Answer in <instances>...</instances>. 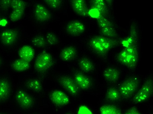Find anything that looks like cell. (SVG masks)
<instances>
[{"mask_svg": "<svg viewBox=\"0 0 153 114\" xmlns=\"http://www.w3.org/2000/svg\"><path fill=\"white\" fill-rule=\"evenodd\" d=\"M78 64L82 71L85 73H92L95 69L94 63L87 57H82L79 59Z\"/></svg>", "mask_w": 153, "mask_h": 114, "instance_id": "19", "label": "cell"}, {"mask_svg": "<svg viewBox=\"0 0 153 114\" xmlns=\"http://www.w3.org/2000/svg\"><path fill=\"white\" fill-rule=\"evenodd\" d=\"M11 0H1L0 1V7L2 10L7 11L11 7Z\"/></svg>", "mask_w": 153, "mask_h": 114, "instance_id": "31", "label": "cell"}, {"mask_svg": "<svg viewBox=\"0 0 153 114\" xmlns=\"http://www.w3.org/2000/svg\"><path fill=\"white\" fill-rule=\"evenodd\" d=\"M57 82L62 87L73 96H77L80 93V88L74 79L71 76L62 75L57 78Z\"/></svg>", "mask_w": 153, "mask_h": 114, "instance_id": "6", "label": "cell"}, {"mask_svg": "<svg viewBox=\"0 0 153 114\" xmlns=\"http://www.w3.org/2000/svg\"><path fill=\"white\" fill-rule=\"evenodd\" d=\"M0 114H9L8 113L6 112H0Z\"/></svg>", "mask_w": 153, "mask_h": 114, "instance_id": "36", "label": "cell"}, {"mask_svg": "<svg viewBox=\"0 0 153 114\" xmlns=\"http://www.w3.org/2000/svg\"><path fill=\"white\" fill-rule=\"evenodd\" d=\"M18 54L20 59L30 63L34 57L35 50L31 46L25 45L19 49Z\"/></svg>", "mask_w": 153, "mask_h": 114, "instance_id": "18", "label": "cell"}, {"mask_svg": "<svg viewBox=\"0 0 153 114\" xmlns=\"http://www.w3.org/2000/svg\"><path fill=\"white\" fill-rule=\"evenodd\" d=\"M12 68L15 71L23 72L27 70L30 67V63L19 59L15 60L11 64Z\"/></svg>", "mask_w": 153, "mask_h": 114, "instance_id": "22", "label": "cell"}, {"mask_svg": "<svg viewBox=\"0 0 153 114\" xmlns=\"http://www.w3.org/2000/svg\"><path fill=\"white\" fill-rule=\"evenodd\" d=\"M27 6V2L21 0H13L12 1L11 8L13 10H25Z\"/></svg>", "mask_w": 153, "mask_h": 114, "instance_id": "27", "label": "cell"}, {"mask_svg": "<svg viewBox=\"0 0 153 114\" xmlns=\"http://www.w3.org/2000/svg\"><path fill=\"white\" fill-rule=\"evenodd\" d=\"M121 40L111 39L102 36L95 35L90 38L87 43L88 48L102 60H107L109 51L121 44Z\"/></svg>", "mask_w": 153, "mask_h": 114, "instance_id": "2", "label": "cell"}, {"mask_svg": "<svg viewBox=\"0 0 153 114\" xmlns=\"http://www.w3.org/2000/svg\"><path fill=\"white\" fill-rule=\"evenodd\" d=\"M78 114H92L91 111L86 106H81L79 110Z\"/></svg>", "mask_w": 153, "mask_h": 114, "instance_id": "32", "label": "cell"}, {"mask_svg": "<svg viewBox=\"0 0 153 114\" xmlns=\"http://www.w3.org/2000/svg\"><path fill=\"white\" fill-rule=\"evenodd\" d=\"M70 3L73 11L77 15L82 17L90 16L89 9L84 0H71Z\"/></svg>", "mask_w": 153, "mask_h": 114, "instance_id": "14", "label": "cell"}, {"mask_svg": "<svg viewBox=\"0 0 153 114\" xmlns=\"http://www.w3.org/2000/svg\"><path fill=\"white\" fill-rule=\"evenodd\" d=\"M24 85L27 89L32 90L35 93H39L42 91V83L38 79H28L24 82Z\"/></svg>", "mask_w": 153, "mask_h": 114, "instance_id": "21", "label": "cell"}, {"mask_svg": "<svg viewBox=\"0 0 153 114\" xmlns=\"http://www.w3.org/2000/svg\"><path fill=\"white\" fill-rule=\"evenodd\" d=\"M153 91V77L150 76L146 80L140 90L134 96L133 103L138 104L147 101L152 95Z\"/></svg>", "mask_w": 153, "mask_h": 114, "instance_id": "5", "label": "cell"}, {"mask_svg": "<svg viewBox=\"0 0 153 114\" xmlns=\"http://www.w3.org/2000/svg\"><path fill=\"white\" fill-rule=\"evenodd\" d=\"M15 99L19 106L23 109L31 108L34 104V99L33 97L22 89L18 90L17 91Z\"/></svg>", "mask_w": 153, "mask_h": 114, "instance_id": "8", "label": "cell"}, {"mask_svg": "<svg viewBox=\"0 0 153 114\" xmlns=\"http://www.w3.org/2000/svg\"><path fill=\"white\" fill-rule=\"evenodd\" d=\"M44 2L48 6L53 10H58L62 6V2L61 0H45Z\"/></svg>", "mask_w": 153, "mask_h": 114, "instance_id": "30", "label": "cell"}, {"mask_svg": "<svg viewBox=\"0 0 153 114\" xmlns=\"http://www.w3.org/2000/svg\"><path fill=\"white\" fill-rule=\"evenodd\" d=\"M34 15L36 19L40 23L48 21L51 19L52 14L42 4H37L35 5Z\"/></svg>", "mask_w": 153, "mask_h": 114, "instance_id": "12", "label": "cell"}, {"mask_svg": "<svg viewBox=\"0 0 153 114\" xmlns=\"http://www.w3.org/2000/svg\"><path fill=\"white\" fill-rule=\"evenodd\" d=\"M140 84V80L137 77L131 76L126 78L119 85L118 89L123 99L131 98L137 90Z\"/></svg>", "mask_w": 153, "mask_h": 114, "instance_id": "3", "label": "cell"}, {"mask_svg": "<svg viewBox=\"0 0 153 114\" xmlns=\"http://www.w3.org/2000/svg\"><path fill=\"white\" fill-rule=\"evenodd\" d=\"M0 21H1V17H0Z\"/></svg>", "mask_w": 153, "mask_h": 114, "instance_id": "38", "label": "cell"}, {"mask_svg": "<svg viewBox=\"0 0 153 114\" xmlns=\"http://www.w3.org/2000/svg\"><path fill=\"white\" fill-rule=\"evenodd\" d=\"M121 44L124 48L117 54V61L128 69L134 70L137 65L139 54V27L136 21L131 23L129 34L121 41Z\"/></svg>", "mask_w": 153, "mask_h": 114, "instance_id": "1", "label": "cell"}, {"mask_svg": "<svg viewBox=\"0 0 153 114\" xmlns=\"http://www.w3.org/2000/svg\"><path fill=\"white\" fill-rule=\"evenodd\" d=\"M12 92L10 81L6 77L0 79V104L6 103L9 99Z\"/></svg>", "mask_w": 153, "mask_h": 114, "instance_id": "10", "label": "cell"}, {"mask_svg": "<svg viewBox=\"0 0 153 114\" xmlns=\"http://www.w3.org/2000/svg\"><path fill=\"white\" fill-rule=\"evenodd\" d=\"M31 43L34 46L40 48H45L48 45L46 38L41 34L35 36L32 40Z\"/></svg>", "mask_w": 153, "mask_h": 114, "instance_id": "23", "label": "cell"}, {"mask_svg": "<svg viewBox=\"0 0 153 114\" xmlns=\"http://www.w3.org/2000/svg\"><path fill=\"white\" fill-rule=\"evenodd\" d=\"M85 26L80 21L74 20L68 23L66 26L67 33L73 37H77L83 33Z\"/></svg>", "mask_w": 153, "mask_h": 114, "instance_id": "11", "label": "cell"}, {"mask_svg": "<svg viewBox=\"0 0 153 114\" xmlns=\"http://www.w3.org/2000/svg\"><path fill=\"white\" fill-rule=\"evenodd\" d=\"M89 2L91 7L97 10L100 14L107 18L109 17L110 13L105 1L103 0H91Z\"/></svg>", "mask_w": 153, "mask_h": 114, "instance_id": "17", "label": "cell"}, {"mask_svg": "<svg viewBox=\"0 0 153 114\" xmlns=\"http://www.w3.org/2000/svg\"><path fill=\"white\" fill-rule=\"evenodd\" d=\"M66 114H72L71 113H67Z\"/></svg>", "mask_w": 153, "mask_h": 114, "instance_id": "37", "label": "cell"}, {"mask_svg": "<svg viewBox=\"0 0 153 114\" xmlns=\"http://www.w3.org/2000/svg\"><path fill=\"white\" fill-rule=\"evenodd\" d=\"M101 114H122L120 109L112 104H104L100 108Z\"/></svg>", "mask_w": 153, "mask_h": 114, "instance_id": "24", "label": "cell"}, {"mask_svg": "<svg viewBox=\"0 0 153 114\" xmlns=\"http://www.w3.org/2000/svg\"><path fill=\"white\" fill-rule=\"evenodd\" d=\"M125 114H141L135 107H131L126 111Z\"/></svg>", "mask_w": 153, "mask_h": 114, "instance_id": "33", "label": "cell"}, {"mask_svg": "<svg viewBox=\"0 0 153 114\" xmlns=\"http://www.w3.org/2000/svg\"><path fill=\"white\" fill-rule=\"evenodd\" d=\"M25 10H13L10 15V19L12 22L18 21L22 18L24 15Z\"/></svg>", "mask_w": 153, "mask_h": 114, "instance_id": "29", "label": "cell"}, {"mask_svg": "<svg viewBox=\"0 0 153 114\" xmlns=\"http://www.w3.org/2000/svg\"><path fill=\"white\" fill-rule=\"evenodd\" d=\"M77 55V51L73 46H66L63 48L59 54V58L64 62H70L76 59Z\"/></svg>", "mask_w": 153, "mask_h": 114, "instance_id": "15", "label": "cell"}, {"mask_svg": "<svg viewBox=\"0 0 153 114\" xmlns=\"http://www.w3.org/2000/svg\"><path fill=\"white\" fill-rule=\"evenodd\" d=\"M49 96L52 103L56 106H65L70 102L69 97L65 93L61 90H53L50 94Z\"/></svg>", "mask_w": 153, "mask_h": 114, "instance_id": "13", "label": "cell"}, {"mask_svg": "<svg viewBox=\"0 0 153 114\" xmlns=\"http://www.w3.org/2000/svg\"><path fill=\"white\" fill-rule=\"evenodd\" d=\"M55 62L53 56L46 51H43L38 55L35 60V70L39 74L45 73L54 66Z\"/></svg>", "mask_w": 153, "mask_h": 114, "instance_id": "4", "label": "cell"}, {"mask_svg": "<svg viewBox=\"0 0 153 114\" xmlns=\"http://www.w3.org/2000/svg\"><path fill=\"white\" fill-rule=\"evenodd\" d=\"M97 20L100 29L107 27H115L114 24L113 23L100 14L97 16Z\"/></svg>", "mask_w": 153, "mask_h": 114, "instance_id": "26", "label": "cell"}, {"mask_svg": "<svg viewBox=\"0 0 153 114\" xmlns=\"http://www.w3.org/2000/svg\"><path fill=\"white\" fill-rule=\"evenodd\" d=\"M100 35L111 39H117L118 37L115 27H107L100 29Z\"/></svg>", "mask_w": 153, "mask_h": 114, "instance_id": "25", "label": "cell"}, {"mask_svg": "<svg viewBox=\"0 0 153 114\" xmlns=\"http://www.w3.org/2000/svg\"><path fill=\"white\" fill-rule=\"evenodd\" d=\"M105 2L107 7H109V8H111L113 6L114 2L113 0H106Z\"/></svg>", "mask_w": 153, "mask_h": 114, "instance_id": "34", "label": "cell"}, {"mask_svg": "<svg viewBox=\"0 0 153 114\" xmlns=\"http://www.w3.org/2000/svg\"><path fill=\"white\" fill-rule=\"evenodd\" d=\"M46 39L48 44L51 46H55L59 43L58 37L53 32H48L46 35Z\"/></svg>", "mask_w": 153, "mask_h": 114, "instance_id": "28", "label": "cell"}, {"mask_svg": "<svg viewBox=\"0 0 153 114\" xmlns=\"http://www.w3.org/2000/svg\"><path fill=\"white\" fill-rule=\"evenodd\" d=\"M73 75V79L80 89L88 90L93 86V83L92 79L83 72L77 69L74 70Z\"/></svg>", "mask_w": 153, "mask_h": 114, "instance_id": "7", "label": "cell"}, {"mask_svg": "<svg viewBox=\"0 0 153 114\" xmlns=\"http://www.w3.org/2000/svg\"><path fill=\"white\" fill-rule=\"evenodd\" d=\"M19 38V32L16 29H8L4 30L0 34V40L6 46L14 45Z\"/></svg>", "mask_w": 153, "mask_h": 114, "instance_id": "9", "label": "cell"}, {"mask_svg": "<svg viewBox=\"0 0 153 114\" xmlns=\"http://www.w3.org/2000/svg\"><path fill=\"white\" fill-rule=\"evenodd\" d=\"M105 99L109 102H116L121 101L122 98L118 88L111 86L107 90Z\"/></svg>", "mask_w": 153, "mask_h": 114, "instance_id": "20", "label": "cell"}, {"mask_svg": "<svg viewBox=\"0 0 153 114\" xmlns=\"http://www.w3.org/2000/svg\"><path fill=\"white\" fill-rule=\"evenodd\" d=\"M2 64H3V61H2L1 58L0 57V67L2 66Z\"/></svg>", "mask_w": 153, "mask_h": 114, "instance_id": "35", "label": "cell"}, {"mask_svg": "<svg viewBox=\"0 0 153 114\" xmlns=\"http://www.w3.org/2000/svg\"><path fill=\"white\" fill-rule=\"evenodd\" d=\"M103 76L107 82L109 83H115L118 81L120 76V72L117 68L109 67L104 70Z\"/></svg>", "mask_w": 153, "mask_h": 114, "instance_id": "16", "label": "cell"}]
</instances>
